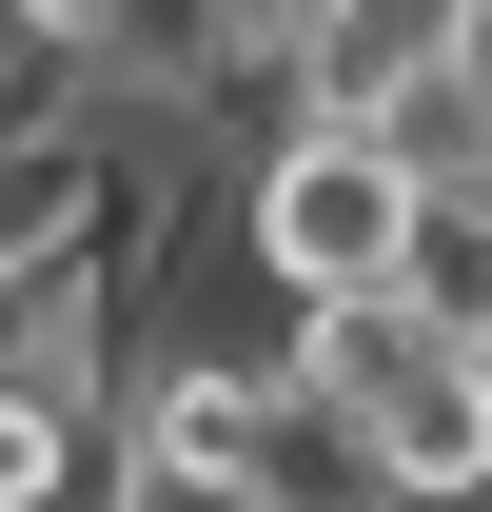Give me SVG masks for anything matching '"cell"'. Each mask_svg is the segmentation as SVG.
Wrapping results in <instances>:
<instances>
[{"mask_svg": "<svg viewBox=\"0 0 492 512\" xmlns=\"http://www.w3.org/2000/svg\"><path fill=\"white\" fill-rule=\"evenodd\" d=\"M394 217H414V178L355 119H276L237 158V197H217V256H237L276 316H335V296H394Z\"/></svg>", "mask_w": 492, "mask_h": 512, "instance_id": "obj_1", "label": "cell"}, {"mask_svg": "<svg viewBox=\"0 0 492 512\" xmlns=\"http://www.w3.org/2000/svg\"><path fill=\"white\" fill-rule=\"evenodd\" d=\"M374 512H492V355H414L355 434Z\"/></svg>", "mask_w": 492, "mask_h": 512, "instance_id": "obj_2", "label": "cell"}, {"mask_svg": "<svg viewBox=\"0 0 492 512\" xmlns=\"http://www.w3.org/2000/svg\"><path fill=\"white\" fill-rule=\"evenodd\" d=\"M394 316L433 355H492V178H453V197L394 217Z\"/></svg>", "mask_w": 492, "mask_h": 512, "instance_id": "obj_3", "label": "cell"}]
</instances>
